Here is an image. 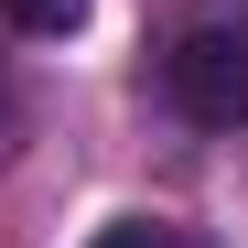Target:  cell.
Returning <instances> with one entry per match:
<instances>
[{
  "instance_id": "1",
  "label": "cell",
  "mask_w": 248,
  "mask_h": 248,
  "mask_svg": "<svg viewBox=\"0 0 248 248\" xmlns=\"http://www.w3.org/2000/svg\"><path fill=\"white\" fill-rule=\"evenodd\" d=\"M162 87L194 130H248V22H184L162 54Z\"/></svg>"
},
{
  "instance_id": "4",
  "label": "cell",
  "mask_w": 248,
  "mask_h": 248,
  "mask_svg": "<svg viewBox=\"0 0 248 248\" xmlns=\"http://www.w3.org/2000/svg\"><path fill=\"white\" fill-rule=\"evenodd\" d=\"M0 140H11V87H0Z\"/></svg>"
},
{
  "instance_id": "3",
  "label": "cell",
  "mask_w": 248,
  "mask_h": 248,
  "mask_svg": "<svg viewBox=\"0 0 248 248\" xmlns=\"http://www.w3.org/2000/svg\"><path fill=\"white\" fill-rule=\"evenodd\" d=\"M87 248H194L184 227H162V216H119V227H97Z\"/></svg>"
},
{
  "instance_id": "2",
  "label": "cell",
  "mask_w": 248,
  "mask_h": 248,
  "mask_svg": "<svg viewBox=\"0 0 248 248\" xmlns=\"http://www.w3.org/2000/svg\"><path fill=\"white\" fill-rule=\"evenodd\" d=\"M11 11V32H32V44H65V32H87V0H0Z\"/></svg>"
}]
</instances>
